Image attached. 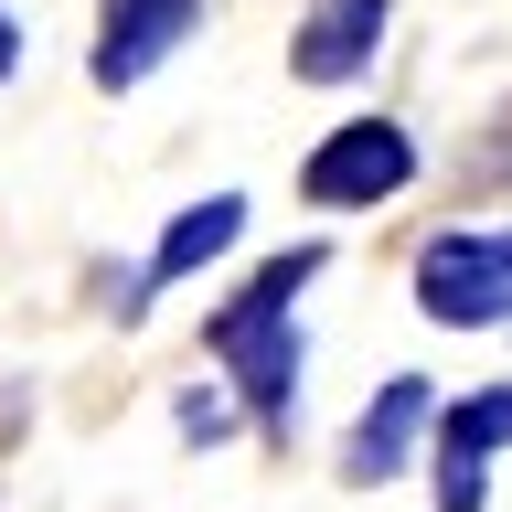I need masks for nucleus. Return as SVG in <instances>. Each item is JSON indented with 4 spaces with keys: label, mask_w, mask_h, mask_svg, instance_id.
<instances>
[{
    "label": "nucleus",
    "mask_w": 512,
    "mask_h": 512,
    "mask_svg": "<svg viewBox=\"0 0 512 512\" xmlns=\"http://www.w3.org/2000/svg\"><path fill=\"white\" fill-rule=\"evenodd\" d=\"M246 246V192H203V203H182V214L150 235V256H139V278L118 288V320H139L160 299V288H182V278H203L214 256H235Z\"/></svg>",
    "instance_id": "6"
},
{
    "label": "nucleus",
    "mask_w": 512,
    "mask_h": 512,
    "mask_svg": "<svg viewBox=\"0 0 512 512\" xmlns=\"http://www.w3.org/2000/svg\"><path fill=\"white\" fill-rule=\"evenodd\" d=\"M192 32H203V0H96V64L86 75L107 96H128V86H150Z\"/></svg>",
    "instance_id": "7"
},
{
    "label": "nucleus",
    "mask_w": 512,
    "mask_h": 512,
    "mask_svg": "<svg viewBox=\"0 0 512 512\" xmlns=\"http://www.w3.org/2000/svg\"><path fill=\"white\" fill-rule=\"evenodd\" d=\"M384 32H395V0H310L288 32V75L299 86H363Z\"/></svg>",
    "instance_id": "8"
},
{
    "label": "nucleus",
    "mask_w": 512,
    "mask_h": 512,
    "mask_svg": "<svg viewBox=\"0 0 512 512\" xmlns=\"http://www.w3.org/2000/svg\"><path fill=\"white\" fill-rule=\"evenodd\" d=\"M416 171H427V150H416L406 118H342L310 160H299V203H310V214H374V203H395Z\"/></svg>",
    "instance_id": "3"
},
{
    "label": "nucleus",
    "mask_w": 512,
    "mask_h": 512,
    "mask_svg": "<svg viewBox=\"0 0 512 512\" xmlns=\"http://www.w3.org/2000/svg\"><path fill=\"white\" fill-rule=\"evenodd\" d=\"M320 256L331 246H278L256 256V278H235L214 299V320H203V363H214V384L246 406V427H267L278 438L288 406H299V288L320 278Z\"/></svg>",
    "instance_id": "1"
},
{
    "label": "nucleus",
    "mask_w": 512,
    "mask_h": 512,
    "mask_svg": "<svg viewBox=\"0 0 512 512\" xmlns=\"http://www.w3.org/2000/svg\"><path fill=\"white\" fill-rule=\"evenodd\" d=\"M427 416H438V384L427 374H384L374 395H363V416L342 427V491H395V480L416 470V448H427Z\"/></svg>",
    "instance_id": "5"
},
{
    "label": "nucleus",
    "mask_w": 512,
    "mask_h": 512,
    "mask_svg": "<svg viewBox=\"0 0 512 512\" xmlns=\"http://www.w3.org/2000/svg\"><path fill=\"white\" fill-rule=\"evenodd\" d=\"M22 75V22H11V0H0V86Z\"/></svg>",
    "instance_id": "10"
},
{
    "label": "nucleus",
    "mask_w": 512,
    "mask_h": 512,
    "mask_svg": "<svg viewBox=\"0 0 512 512\" xmlns=\"http://www.w3.org/2000/svg\"><path fill=\"white\" fill-rule=\"evenodd\" d=\"M406 288L438 331H512V224H438Z\"/></svg>",
    "instance_id": "2"
},
{
    "label": "nucleus",
    "mask_w": 512,
    "mask_h": 512,
    "mask_svg": "<svg viewBox=\"0 0 512 512\" xmlns=\"http://www.w3.org/2000/svg\"><path fill=\"white\" fill-rule=\"evenodd\" d=\"M171 416H182V448H224V438H235V427H246V406H235V395H224L214 374L192 384V395H182V406H171Z\"/></svg>",
    "instance_id": "9"
},
{
    "label": "nucleus",
    "mask_w": 512,
    "mask_h": 512,
    "mask_svg": "<svg viewBox=\"0 0 512 512\" xmlns=\"http://www.w3.org/2000/svg\"><path fill=\"white\" fill-rule=\"evenodd\" d=\"M502 448H512V384H459V395H438L427 448H416L427 502L438 512H491V459H502Z\"/></svg>",
    "instance_id": "4"
}]
</instances>
